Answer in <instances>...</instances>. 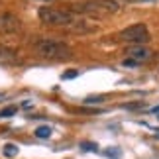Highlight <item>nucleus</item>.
<instances>
[{"label":"nucleus","mask_w":159,"mask_h":159,"mask_svg":"<svg viewBox=\"0 0 159 159\" xmlns=\"http://www.w3.org/2000/svg\"><path fill=\"white\" fill-rule=\"evenodd\" d=\"M0 98H2V94H0Z\"/></svg>","instance_id":"f3484780"},{"label":"nucleus","mask_w":159,"mask_h":159,"mask_svg":"<svg viewBox=\"0 0 159 159\" xmlns=\"http://www.w3.org/2000/svg\"><path fill=\"white\" fill-rule=\"evenodd\" d=\"M35 136L41 138V139L49 138V136H51V128H49V126H39V128H35Z\"/></svg>","instance_id":"6e6552de"},{"label":"nucleus","mask_w":159,"mask_h":159,"mask_svg":"<svg viewBox=\"0 0 159 159\" xmlns=\"http://www.w3.org/2000/svg\"><path fill=\"white\" fill-rule=\"evenodd\" d=\"M18 57H16V53L8 49V47H0V63H14Z\"/></svg>","instance_id":"0eeeda50"},{"label":"nucleus","mask_w":159,"mask_h":159,"mask_svg":"<svg viewBox=\"0 0 159 159\" xmlns=\"http://www.w3.org/2000/svg\"><path fill=\"white\" fill-rule=\"evenodd\" d=\"M153 112H159V106H157V108H153Z\"/></svg>","instance_id":"dca6fc26"},{"label":"nucleus","mask_w":159,"mask_h":159,"mask_svg":"<svg viewBox=\"0 0 159 159\" xmlns=\"http://www.w3.org/2000/svg\"><path fill=\"white\" fill-rule=\"evenodd\" d=\"M35 53L43 59H53V61H63L71 57V49L69 45L61 43V41H53V39H43L35 43Z\"/></svg>","instance_id":"f03ea898"},{"label":"nucleus","mask_w":159,"mask_h":159,"mask_svg":"<svg viewBox=\"0 0 159 159\" xmlns=\"http://www.w3.org/2000/svg\"><path fill=\"white\" fill-rule=\"evenodd\" d=\"M75 10L94 16V18H104V16H112L116 12H120V2L118 0H89V2L79 4Z\"/></svg>","instance_id":"f257e3e1"},{"label":"nucleus","mask_w":159,"mask_h":159,"mask_svg":"<svg viewBox=\"0 0 159 159\" xmlns=\"http://www.w3.org/2000/svg\"><path fill=\"white\" fill-rule=\"evenodd\" d=\"M83 149H87V151H94V149H96V145H93V143H83Z\"/></svg>","instance_id":"ddd939ff"},{"label":"nucleus","mask_w":159,"mask_h":159,"mask_svg":"<svg viewBox=\"0 0 159 159\" xmlns=\"http://www.w3.org/2000/svg\"><path fill=\"white\" fill-rule=\"evenodd\" d=\"M4 155L6 157H16L18 155V145L16 143H6L4 145Z\"/></svg>","instance_id":"1a4fd4ad"},{"label":"nucleus","mask_w":159,"mask_h":159,"mask_svg":"<svg viewBox=\"0 0 159 159\" xmlns=\"http://www.w3.org/2000/svg\"><path fill=\"white\" fill-rule=\"evenodd\" d=\"M120 39L128 41V43H134V45H142L145 41H149V30H148V26H143V24H134V26L122 30Z\"/></svg>","instance_id":"20e7f679"},{"label":"nucleus","mask_w":159,"mask_h":159,"mask_svg":"<svg viewBox=\"0 0 159 159\" xmlns=\"http://www.w3.org/2000/svg\"><path fill=\"white\" fill-rule=\"evenodd\" d=\"M39 18H41L43 24H47V26H69V24H73V14L71 12L49 8V6L39 8Z\"/></svg>","instance_id":"7ed1b4c3"},{"label":"nucleus","mask_w":159,"mask_h":159,"mask_svg":"<svg viewBox=\"0 0 159 159\" xmlns=\"http://www.w3.org/2000/svg\"><path fill=\"white\" fill-rule=\"evenodd\" d=\"M126 55H128V59L136 61L139 65V63H145V61H149L153 57V51L148 49V47H143V45H132V47L126 49Z\"/></svg>","instance_id":"39448f33"},{"label":"nucleus","mask_w":159,"mask_h":159,"mask_svg":"<svg viewBox=\"0 0 159 159\" xmlns=\"http://www.w3.org/2000/svg\"><path fill=\"white\" fill-rule=\"evenodd\" d=\"M18 112V106H6L0 110V118H10V116H14Z\"/></svg>","instance_id":"9d476101"},{"label":"nucleus","mask_w":159,"mask_h":159,"mask_svg":"<svg viewBox=\"0 0 159 159\" xmlns=\"http://www.w3.org/2000/svg\"><path fill=\"white\" fill-rule=\"evenodd\" d=\"M20 30V22L14 14H0V34H12Z\"/></svg>","instance_id":"423d86ee"},{"label":"nucleus","mask_w":159,"mask_h":159,"mask_svg":"<svg viewBox=\"0 0 159 159\" xmlns=\"http://www.w3.org/2000/svg\"><path fill=\"white\" fill-rule=\"evenodd\" d=\"M142 102H134V104H126V108H142Z\"/></svg>","instance_id":"2eb2a0df"},{"label":"nucleus","mask_w":159,"mask_h":159,"mask_svg":"<svg viewBox=\"0 0 159 159\" xmlns=\"http://www.w3.org/2000/svg\"><path fill=\"white\" fill-rule=\"evenodd\" d=\"M102 100H104V96H89V98H84V104H98Z\"/></svg>","instance_id":"9b49d317"},{"label":"nucleus","mask_w":159,"mask_h":159,"mask_svg":"<svg viewBox=\"0 0 159 159\" xmlns=\"http://www.w3.org/2000/svg\"><path fill=\"white\" fill-rule=\"evenodd\" d=\"M124 65H126V67H136L138 63H136V61H132V59H126V61H124Z\"/></svg>","instance_id":"4468645a"},{"label":"nucleus","mask_w":159,"mask_h":159,"mask_svg":"<svg viewBox=\"0 0 159 159\" xmlns=\"http://www.w3.org/2000/svg\"><path fill=\"white\" fill-rule=\"evenodd\" d=\"M73 77H77V71H67V73H63V79H73Z\"/></svg>","instance_id":"f8f14e48"}]
</instances>
